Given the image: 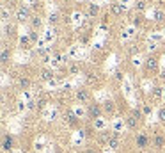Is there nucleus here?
Listing matches in <instances>:
<instances>
[{"label":"nucleus","instance_id":"16","mask_svg":"<svg viewBox=\"0 0 165 153\" xmlns=\"http://www.w3.org/2000/svg\"><path fill=\"white\" fill-rule=\"evenodd\" d=\"M9 57H11V53L7 52L5 45H4V46H2V64H7V62H9Z\"/></svg>","mask_w":165,"mask_h":153},{"label":"nucleus","instance_id":"15","mask_svg":"<svg viewBox=\"0 0 165 153\" xmlns=\"http://www.w3.org/2000/svg\"><path fill=\"white\" fill-rule=\"evenodd\" d=\"M98 13H100V5H96V4H89L87 14H89V16H96Z\"/></svg>","mask_w":165,"mask_h":153},{"label":"nucleus","instance_id":"7","mask_svg":"<svg viewBox=\"0 0 165 153\" xmlns=\"http://www.w3.org/2000/svg\"><path fill=\"white\" fill-rule=\"evenodd\" d=\"M101 107H103V112L110 114V116L115 112V105H114L112 100H107V102H103V105H101Z\"/></svg>","mask_w":165,"mask_h":153},{"label":"nucleus","instance_id":"11","mask_svg":"<svg viewBox=\"0 0 165 153\" xmlns=\"http://www.w3.org/2000/svg\"><path fill=\"white\" fill-rule=\"evenodd\" d=\"M146 68L151 70V71H156V70H158V61H156L155 57H149V59L146 61Z\"/></svg>","mask_w":165,"mask_h":153},{"label":"nucleus","instance_id":"21","mask_svg":"<svg viewBox=\"0 0 165 153\" xmlns=\"http://www.w3.org/2000/svg\"><path fill=\"white\" fill-rule=\"evenodd\" d=\"M48 21H50V25H55V23H57V21H59V14H57V13H53V14H50V18H48Z\"/></svg>","mask_w":165,"mask_h":153},{"label":"nucleus","instance_id":"8","mask_svg":"<svg viewBox=\"0 0 165 153\" xmlns=\"http://www.w3.org/2000/svg\"><path fill=\"white\" fill-rule=\"evenodd\" d=\"M2 150H4V151H9V150H12V137H11V135H4V141H2Z\"/></svg>","mask_w":165,"mask_h":153},{"label":"nucleus","instance_id":"29","mask_svg":"<svg viewBox=\"0 0 165 153\" xmlns=\"http://www.w3.org/2000/svg\"><path fill=\"white\" fill-rule=\"evenodd\" d=\"M94 82H96V77H93V75L89 73V75H87V84H94Z\"/></svg>","mask_w":165,"mask_h":153},{"label":"nucleus","instance_id":"1","mask_svg":"<svg viewBox=\"0 0 165 153\" xmlns=\"http://www.w3.org/2000/svg\"><path fill=\"white\" fill-rule=\"evenodd\" d=\"M103 116V107L100 103H87V118L91 119H100Z\"/></svg>","mask_w":165,"mask_h":153},{"label":"nucleus","instance_id":"12","mask_svg":"<svg viewBox=\"0 0 165 153\" xmlns=\"http://www.w3.org/2000/svg\"><path fill=\"white\" fill-rule=\"evenodd\" d=\"M108 146H110L112 150H117V148H119V132H115L112 137H110V141H108Z\"/></svg>","mask_w":165,"mask_h":153},{"label":"nucleus","instance_id":"3","mask_svg":"<svg viewBox=\"0 0 165 153\" xmlns=\"http://www.w3.org/2000/svg\"><path fill=\"white\" fill-rule=\"evenodd\" d=\"M75 96H76V100H78L80 103H87L89 100H91V93H89L87 87H78L76 93H75Z\"/></svg>","mask_w":165,"mask_h":153},{"label":"nucleus","instance_id":"24","mask_svg":"<svg viewBox=\"0 0 165 153\" xmlns=\"http://www.w3.org/2000/svg\"><path fill=\"white\" fill-rule=\"evenodd\" d=\"M29 39H30L32 43H36V41H37V32H36V31H32L30 34H29Z\"/></svg>","mask_w":165,"mask_h":153},{"label":"nucleus","instance_id":"19","mask_svg":"<svg viewBox=\"0 0 165 153\" xmlns=\"http://www.w3.org/2000/svg\"><path fill=\"white\" fill-rule=\"evenodd\" d=\"M4 34H5V36H7V34L12 36V34H14V27H12V25H4Z\"/></svg>","mask_w":165,"mask_h":153},{"label":"nucleus","instance_id":"2","mask_svg":"<svg viewBox=\"0 0 165 153\" xmlns=\"http://www.w3.org/2000/svg\"><path fill=\"white\" fill-rule=\"evenodd\" d=\"M30 9H29V7H27V5H20V7H18V9H16V20L18 21H21V23H23V21H30Z\"/></svg>","mask_w":165,"mask_h":153},{"label":"nucleus","instance_id":"30","mask_svg":"<svg viewBox=\"0 0 165 153\" xmlns=\"http://www.w3.org/2000/svg\"><path fill=\"white\" fill-rule=\"evenodd\" d=\"M149 112H151V107H147V105H146V107H144V114H149Z\"/></svg>","mask_w":165,"mask_h":153},{"label":"nucleus","instance_id":"17","mask_svg":"<svg viewBox=\"0 0 165 153\" xmlns=\"http://www.w3.org/2000/svg\"><path fill=\"white\" fill-rule=\"evenodd\" d=\"M41 78H43V80H52V78H53V71H52V70H43V71H41Z\"/></svg>","mask_w":165,"mask_h":153},{"label":"nucleus","instance_id":"20","mask_svg":"<svg viewBox=\"0 0 165 153\" xmlns=\"http://www.w3.org/2000/svg\"><path fill=\"white\" fill-rule=\"evenodd\" d=\"M135 9L144 11L146 9V2H144V0H137V2H135Z\"/></svg>","mask_w":165,"mask_h":153},{"label":"nucleus","instance_id":"13","mask_svg":"<svg viewBox=\"0 0 165 153\" xmlns=\"http://www.w3.org/2000/svg\"><path fill=\"white\" fill-rule=\"evenodd\" d=\"M30 78H29V77H20V78H18V86H20L21 89H29V87H30Z\"/></svg>","mask_w":165,"mask_h":153},{"label":"nucleus","instance_id":"23","mask_svg":"<svg viewBox=\"0 0 165 153\" xmlns=\"http://www.w3.org/2000/svg\"><path fill=\"white\" fill-rule=\"evenodd\" d=\"M9 13H7V9H5V7H4V9H2V21H7L9 20Z\"/></svg>","mask_w":165,"mask_h":153},{"label":"nucleus","instance_id":"9","mask_svg":"<svg viewBox=\"0 0 165 153\" xmlns=\"http://www.w3.org/2000/svg\"><path fill=\"white\" fill-rule=\"evenodd\" d=\"M64 119L69 123V125H76V123H78V118H76V114L71 112V111H68V112L64 114Z\"/></svg>","mask_w":165,"mask_h":153},{"label":"nucleus","instance_id":"14","mask_svg":"<svg viewBox=\"0 0 165 153\" xmlns=\"http://www.w3.org/2000/svg\"><path fill=\"white\" fill-rule=\"evenodd\" d=\"M30 27H32V31L41 29V18H39V16H32L30 18Z\"/></svg>","mask_w":165,"mask_h":153},{"label":"nucleus","instance_id":"10","mask_svg":"<svg viewBox=\"0 0 165 153\" xmlns=\"http://www.w3.org/2000/svg\"><path fill=\"white\" fill-rule=\"evenodd\" d=\"M153 146H155V148H163V146H165V137H163V135L156 133L155 139H153Z\"/></svg>","mask_w":165,"mask_h":153},{"label":"nucleus","instance_id":"26","mask_svg":"<svg viewBox=\"0 0 165 153\" xmlns=\"http://www.w3.org/2000/svg\"><path fill=\"white\" fill-rule=\"evenodd\" d=\"M78 70H80V68H78L76 64H73V66H69V73H71V75H76V73H78Z\"/></svg>","mask_w":165,"mask_h":153},{"label":"nucleus","instance_id":"5","mask_svg":"<svg viewBox=\"0 0 165 153\" xmlns=\"http://www.w3.org/2000/svg\"><path fill=\"white\" fill-rule=\"evenodd\" d=\"M139 118H140V114H139V112H135V114H132V116H128V118H126V125H128V128L135 130V128L139 126Z\"/></svg>","mask_w":165,"mask_h":153},{"label":"nucleus","instance_id":"4","mask_svg":"<svg viewBox=\"0 0 165 153\" xmlns=\"http://www.w3.org/2000/svg\"><path fill=\"white\" fill-rule=\"evenodd\" d=\"M135 144H137L140 150H144V148L149 146V137H147L146 133H139V135L135 137Z\"/></svg>","mask_w":165,"mask_h":153},{"label":"nucleus","instance_id":"6","mask_svg":"<svg viewBox=\"0 0 165 153\" xmlns=\"http://www.w3.org/2000/svg\"><path fill=\"white\" fill-rule=\"evenodd\" d=\"M110 13H112L114 16H121L124 13V5L123 4H119V2H112V5H110Z\"/></svg>","mask_w":165,"mask_h":153},{"label":"nucleus","instance_id":"18","mask_svg":"<svg viewBox=\"0 0 165 153\" xmlns=\"http://www.w3.org/2000/svg\"><path fill=\"white\" fill-rule=\"evenodd\" d=\"M153 100H160L162 98V87H153Z\"/></svg>","mask_w":165,"mask_h":153},{"label":"nucleus","instance_id":"25","mask_svg":"<svg viewBox=\"0 0 165 153\" xmlns=\"http://www.w3.org/2000/svg\"><path fill=\"white\" fill-rule=\"evenodd\" d=\"M156 20H158V21L165 20V13H163V11H156Z\"/></svg>","mask_w":165,"mask_h":153},{"label":"nucleus","instance_id":"22","mask_svg":"<svg viewBox=\"0 0 165 153\" xmlns=\"http://www.w3.org/2000/svg\"><path fill=\"white\" fill-rule=\"evenodd\" d=\"M158 119L162 123H165V107H162V109L158 111Z\"/></svg>","mask_w":165,"mask_h":153},{"label":"nucleus","instance_id":"27","mask_svg":"<svg viewBox=\"0 0 165 153\" xmlns=\"http://www.w3.org/2000/svg\"><path fill=\"white\" fill-rule=\"evenodd\" d=\"M114 78H115L117 82H121V80H123V73H121V71H115V73H114Z\"/></svg>","mask_w":165,"mask_h":153},{"label":"nucleus","instance_id":"31","mask_svg":"<svg viewBox=\"0 0 165 153\" xmlns=\"http://www.w3.org/2000/svg\"><path fill=\"white\" fill-rule=\"evenodd\" d=\"M87 153H96V151H94L93 148H89V150H87Z\"/></svg>","mask_w":165,"mask_h":153},{"label":"nucleus","instance_id":"28","mask_svg":"<svg viewBox=\"0 0 165 153\" xmlns=\"http://www.w3.org/2000/svg\"><path fill=\"white\" fill-rule=\"evenodd\" d=\"M133 25H137V27H139V25H142V18H140V16H135Z\"/></svg>","mask_w":165,"mask_h":153}]
</instances>
